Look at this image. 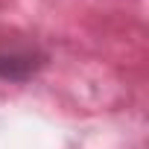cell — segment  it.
<instances>
[{"mask_svg":"<svg viewBox=\"0 0 149 149\" xmlns=\"http://www.w3.org/2000/svg\"><path fill=\"white\" fill-rule=\"evenodd\" d=\"M38 67V61L29 53H6L0 56V76L3 79H26Z\"/></svg>","mask_w":149,"mask_h":149,"instance_id":"6da1fadb","label":"cell"}]
</instances>
